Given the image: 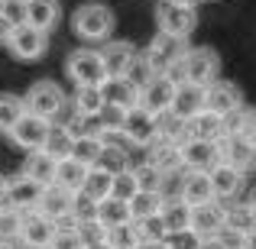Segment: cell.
Returning a JSON list of instances; mask_svg holds the SVG:
<instances>
[{
    "instance_id": "obj_46",
    "label": "cell",
    "mask_w": 256,
    "mask_h": 249,
    "mask_svg": "<svg viewBox=\"0 0 256 249\" xmlns=\"http://www.w3.org/2000/svg\"><path fill=\"white\" fill-rule=\"evenodd\" d=\"M166 246H169V249H198L201 246V237H194L192 230H182V233L166 237Z\"/></svg>"
},
{
    "instance_id": "obj_4",
    "label": "cell",
    "mask_w": 256,
    "mask_h": 249,
    "mask_svg": "<svg viewBox=\"0 0 256 249\" xmlns=\"http://www.w3.org/2000/svg\"><path fill=\"white\" fill-rule=\"evenodd\" d=\"M65 78H68L75 87H100L107 81L100 49H94V45H82V49L68 52V58H65Z\"/></svg>"
},
{
    "instance_id": "obj_41",
    "label": "cell",
    "mask_w": 256,
    "mask_h": 249,
    "mask_svg": "<svg viewBox=\"0 0 256 249\" xmlns=\"http://www.w3.org/2000/svg\"><path fill=\"white\" fill-rule=\"evenodd\" d=\"M136 243H140V237H136V227H133V224L104 230V246L107 249H133Z\"/></svg>"
},
{
    "instance_id": "obj_27",
    "label": "cell",
    "mask_w": 256,
    "mask_h": 249,
    "mask_svg": "<svg viewBox=\"0 0 256 249\" xmlns=\"http://www.w3.org/2000/svg\"><path fill=\"white\" fill-rule=\"evenodd\" d=\"M204 110V87L198 84H178L175 87V100H172V113L178 120H192L194 113Z\"/></svg>"
},
{
    "instance_id": "obj_10",
    "label": "cell",
    "mask_w": 256,
    "mask_h": 249,
    "mask_svg": "<svg viewBox=\"0 0 256 249\" xmlns=\"http://www.w3.org/2000/svg\"><path fill=\"white\" fill-rule=\"evenodd\" d=\"M120 136H124L126 143L133 146V149H150V146L159 139L156 117H152L150 110H143V107H133V110H126V117H124V133H120Z\"/></svg>"
},
{
    "instance_id": "obj_6",
    "label": "cell",
    "mask_w": 256,
    "mask_h": 249,
    "mask_svg": "<svg viewBox=\"0 0 256 249\" xmlns=\"http://www.w3.org/2000/svg\"><path fill=\"white\" fill-rule=\"evenodd\" d=\"M156 29L166 32V36H175V39H185L198 29V10L194 6H178V3H166L159 0L156 6Z\"/></svg>"
},
{
    "instance_id": "obj_42",
    "label": "cell",
    "mask_w": 256,
    "mask_h": 249,
    "mask_svg": "<svg viewBox=\"0 0 256 249\" xmlns=\"http://www.w3.org/2000/svg\"><path fill=\"white\" fill-rule=\"evenodd\" d=\"M20 230H23V214L4 204L0 207V243L10 246L13 240H20Z\"/></svg>"
},
{
    "instance_id": "obj_2",
    "label": "cell",
    "mask_w": 256,
    "mask_h": 249,
    "mask_svg": "<svg viewBox=\"0 0 256 249\" xmlns=\"http://www.w3.org/2000/svg\"><path fill=\"white\" fill-rule=\"evenodd\" d=\"M175 84H198L208 87L220 78V55L211 45H188V52L182 55V62L169 71Z\"/></svg>"
},
{
    "instance_id": "obj_25",
    "label": "cell",
    "mask_w": 256,
    "mask_h": 249,
    "mask_svg": "<svg viewBox=\"0 0 256 249\" xmlns=\"http://www.w3.org/2000/svg\"><path fill=\"white\" fill-rule=\"evenodd\" d=\"M100 91H104L107 107H120V110L140 107V87H133L126 78H107V81L100 84Z\"/></svg>"
},
{
    "instance_id": "obj_45",
    "label": "cell",
    "mask_w": 256,
    "mask_h": 249,
    "mask_svg": "<svg viewBox=\"0 0 256 249\" xmlns=\"http://www.w3.org/2000/svg\"><path fill=\"white\" fill-rule=\"evenodd\" d=\"M136 237L140 240H166V230H162V220L159 217H146V220H136Z\"/></svg>"
},
{
    "instance_id": "obj_22",
    "label": "cell",
    "mask_w": 256,
    "mask_h": 249,
    "mask_svg": "<svg viewBox=\"0 0 256 249\" xmlns=\"http://www.w3.org/2000/svg\"><path fill=\"white\" fill-rule=\"evenodd\" d=\"M150 156L146 162H152L162 175H182V143H172V139H156L150 146Z\"/></svg>"
},
{
    "instance_id": "obj_30",
    "label": "cell",
    "mask_w": 256,
    "mask_h": 249,
    "mask_svg": "<svg viewBox=\"0 0 256 249\" xmlns=\"http://www.w3.org/2000/svg\"><path fill=\"white\" fill-rule=\"evenodd\" d=\"M23 178L36 181L39 188H49L52 181H56V162H52L46 152H30V156L23 159Z\"/></svg>"
},
{
    "instance_id": "obj_52",
    "label": "cell",
    "mask_w": 256,
    "mask_h": 249,
    "mask_svg": "<svg viewBox=\"0 0 256 249\" xmlns=\"http://www.w3.org/2000/svg\"><path fill=\"white\" fill-rule=\"evenodd\" d=\"M166 3H178V6H198L201 0H166Z\"/></svg>"
},
{
    "instance_id": "obj_9",
    "label": "cell",
    "mask_w": 256,
    "mask_h": 249,
    "mask_svg": "<svg viewBox=\"0 0 256 249\" xmlns=\"http://www.w3.org/2000/svg\"><path fill=\"white\" fill-rule=\"evenodd\" d=\"M49 130H52V123L49 120H42V117H36V113H30L26 110L23 113V120H20L16 126H13L6 136H10V143L16 146L20 152H39L46 146V136H49Z\"/></svg>"
},
{
    "instance_id": "obj_44",
    "label": "cell",
    "mask_w": 256,
    "mask_h": 249,
    "mask_svg": "<svg viewBox=\"0 0 256 249\" xmlns=\"http://www.w3.org/2000/svg\"><path fill=\"white\" fill-rule=\"evenodd\" d=\"M46 249H84V240L78 230H56V237L49 240Z\"/></svg>"
},
{
    "instance_id": "obj_18",
    "label": "cell",
    "mask_w": 256,
    "mask_h": 249,
    "mask_svg": "<svg viewBox=\"0 0 256 249\" xmlns=\"http://www.w3.org/2000/svg\"><path fill=\"white\" fill-rule=\"evenodd\" d=\"M39 198H42V188H39L36 181L23 178V175H16V178L6 181V207H13V211H20V214L36 211Z\"/></svg>"
},
{
    "instance_id": "obj_49",
    "label": "cell",
    "mask_w": 256,
    "mask_h": 249,
    "mask_svg": "<svg viewBox=\"0 0 256 249\" xmlns=\"http://www.w3.org/2000/svg\"><path fill=\"white\" fill-rule=\"evenodd\" d=\"M198 249H227L224 243H220V240H201V246Z\"/></svg>"
},
{
    "instance_id": "obj_7",
    "label": "cell",
    "mask_w": 256,
    "mask_h": 249,
    "mask_svg": "<svg viewBox=\"0 0 256 249\" xmlns=\"http://www.w3.org/2000/svg\"><path fill=\"white\" fill-rule=\"evenodd\" d=\"M204 110L214 113V117H220V120L237 117V113L244 110V91H240L234 81L218 78L214 84L204 87Z\"/></svg>"
},
{
    "instance_id": "obj_39",
    "label": "cell",
    "mask_w": 256,
    "mask_h": 249,
    "mask_svg": "<svg viewBox=\"0 0 256 249\" xmlns=\"http://www.w3.org/2000/svg\"><path fill=\"white\" fill-rule=\"evenodd\" d=\"M124 117H126V110H120V107H107V104H104V110L94 117V123H98V133H100V136H120V133H124Z\"/></svg>"
},
{
    "instance_id": "obj_24",
    "label": "cell",
    "mask_w": 256,
    "mask_h": 249,
    "mask_svg": "<svg viewBox=\"0 0 256 249\" xmlns=\"http://www.w3.org/2000/svg\"><path fill=\"white\" fill-rule=\"evenodd\" d=\"M244 178L246 172H240V168L234 165H218L211 172V188H214V198L224 204V201H234L240 194V188H244Z\"/></svg>"
},
{
    "instance_id": "obj_28",
    "label": "cell",
    "mask_w": 256,
    "mask_h": 249,
    "mask_svg": "<svg viewBox=\"0 0 256 249\" xmlns=\"http://www.w3.org/2000/svg\"><path fill=\"white\" fill-rule=\"evenodd\" d=\"M159 220H162L166 237H172V233H182V230H188V224H192V207H188L182 198H169V201H162Z\"/></svg>"
},
{
    "instance_id": "obj_54",
    "label": "cell",
    "mask_w": 256,
    "mask_h": 249,
    "mask_svg": "<svg viewBox=\"0 0 256 249\" xmlns=\"http://www.w3.org/2000/svg\"><path fill=\"white\" fill-rule=\"evenodd\" d=\"M250 207H253V214H256V194H253V201H250Z\"/></svg>"
},
{
    "instance_id": "obj_33",
    "label": "cell",
    "mask_w": 256,
    "mask_h": 249,
    "mask_svg": "<svg viewBox=\"0 0 256 249\" xmlns=\"http://www.w3.org/2000/svg\"><path fill=\"white\" fill-rule=\"evenodd\" d=\"M110 185H114V175H107L104 168H88L84 181H82V198H88L91 204H100L104 198H110Z\"/></svg>"
},
{
    "instance_id": "obj_32",
    "label": "cell",
    "mask_w": 256,
    "mask_h": 249,
    "mask_svg": "<svg viewBox=\"0 0 256 249\" xmlns=\"http://www.w3.org/2000/svg\"><path fill=\"white\" fill-rule=\"evenodd\" d=\"M26 113V100L23 94H13V91H0V136L13 130V126L23 120Z\"/></svg>"
},
{
    "instance_id": "obj_29",
    "label": "cell",
    "mask_w": 256,
    "mask_h": 249,
    "mask_svg": "<svg viewBox=\"0 0 256 249\" xmlns=\"http://www.w3.org/2000/svg\"><path fill=\"white\" fill-rule=\"evenodd\" d=\"M253 230H256V214L250 204H234L224 211V230L220 233H230V237H237L244 243V237Z\"/></svg>"
},
{
    "instance_id": "obj_17",
    "label": "cell",
    "mask_w": 256,
    "mask_h": 249,
    "mask_svg": "<svg viewBox=\"0 0 256 249\" xmlns=\"http://www.w3.org/2000/svg\"><path fill=\"white\" fill-rule=\"evenodd\" d=\"M218 156H220V165H234L240 172H246L256 159V149L244 136H237V133H224L218 139Z\"/></svg>"
},
{
    "instance_id": "obj_21",
    "label": "cell",
    "mask_w": 256,
    "mask_h": 249,
    "mask_svg": "<svg viewBox=\"0 0 256 249\" xmlns=\"http://www.w3.org/2000/svg\"><path fill=\"white\" fill-rule=\"evenodd\" d=\"M104 139V152H100L98 165L94 168H104L107 175H120V172H130V143H126L124 136H100Z\"/></svg>"
},
{
    "instance_id": "obj_20",
    "label": "cell",
    "mask_w": 256,
    "mask_h": 249,
    "mask_svg": "<svg viewBox=\"0 0 256 249\" xmlns=\"http://www.w3.org/2000/svg\"><path fill=\"white\" fill-rule=\"evenodd\" d=\"M178 198L185 201L188 207H201V204H208V201H218L214 198V188H211V175H204V172H182Z\"/></svg>"
},
{
    "instance_id": "obj_26",
    "label": "cell",
    "mask_w": 256,
    "mask_h": 249,
    "mask_svg": "<svg viewBox=\"0 0 256 249\" xmlns=\"http://www.w3.org/2000/svg\"><path fill=\"white\" fill-rule=\"evenodd\" d=\"M94 224L100 230H110V227H124V224H133L130 217V204L120 198H104L98 207H94Z\"/></svg>"
},
{
    "instance_id": "obj_53",
    "label": "cell",
    "mask_w": 256,
    "mask_h": 249,
    "mask_svg": "<svg viewBox=\"0 0 256 249\" xmlns=\"http://www.w3.org/2000/svg\"><path fill=\"white\" fill-rule=\"evenodd\" d=\"M84 249H107V246H104V240H100V243H91V246H84Z\"/></svg>"
},
{
    "instance_id": "obj_13",
    "label": "cell",
    "mask_w": 256,
    "mask_h": 249,
    "mask_svg": "<svg viewBox=\"0 0 256 249\" xmlns=\"http://www.w3.org/2000/svg\"><path fill=\"white\" fill-rule=\"evenodd\" d=\"M100 58H104V71L107 78H126L133 68V62L140 58L136 45L126 42V39H110V42L100 45Z\"/></svg>"
},
{
    "instance_id": "obj_16",
    "label": "cell",
    "mask_w": 256,
    "mask_h": 249,
    "mask_svg": "<svg viewBox=\"0 0 256 249\" xmlns=\"http://www.w3.org/2000/svg\"><path fill=\"white\" fill-rule=\"evenodd\" d=\"M62 19V3L58 0H23V23L32 29L52 32Z\"/></svg>"
},
{
    "instance_id": "obj_47",
    "label": "cell",
    "mask_w": 256,
    "mask_h": 249,
    "mask_svg": "<svg viewBox=\"0 0 256 249\" xmlns=\"http://www.w3.org/2000/svg\"><path fill=\"white\" fill-rule=\"evenodd\" d=\"M13 29H16V23H13V19L6 16V13H0V45H6V42H10Z\"/></svg>"
},
{
    "instance_id": "obj_50",
    "label": "cell",
    "mask_w": 256,
    "mask_h": 249,
    "mask_svg": "<svg viewBox=\"0 0 256 249\" xmlns=\"http://www.w3.org/2000/svg\"><path fill=\"white\" fill-rule=\"evenodd\" d=\"M240 246H244V249H256V230H253V233H246Z\"/></svg>"
},
{
    "instance_id": "obj_38",
    "label": "cell",
    "mask_w": 256,
    "mask_h": 249,
    "mask_svg": "<svg viewBox=\"0 0 256 249\" xmlns=\"http://www.w3.org/2000/svg\"><path fill=\"white\" fill-rule=\"evenodd\" d=\"M130 172H133V181H136V191H162L166 175L152 162H140V165H133Z\"/></svg>"
},
{
    "instance_id": "obj_8",
    "label": "cell",
    "mask_w": 256,
    "mask_h": 249,
    "mask_svg": "<svg viewBox=\"0 0 256 249\" xmlns=\"http://www.w3.org/2000/svg\"><path fill=\"white\" fill-rule=\"evenodd\" d=\"M6 52H10V55L16 58V62L32 65V62H39V58H42L46 52H49V32L32 29V26L20 23L16 29H13L10 42H6Z\"/></svg>"
},
{
    "instance_id": "obj_40",
    "label": "cell",
    "mask_w": 256,
    "mask_h": 249,
    "mask_svg": "<svg viewBox=\"0 0 256 249\" xmlns=\"http://www.w3.org/2000/svg\"><path fill=\"white\" fill-rule=\"evenodd\" d=\"M227 133H237L256 149V107L253 110H240L237 117L227 120Z\"/></svg>"
},
{
    "instance_id": "obj_48",
    "label": "cell",
    "mask_w": 256,
    "mask_h": 249,
    "mask_svg": "<svg viewBox=\"0 0 256 249\" xmlns=\"http://www.w3.org/2000/svg\"><path fill=\"white\" fill-rule=\"evenodd\" d=\"M133 249H169V246H166V240H140Z\"/></svg>"
},
{
    "instance_id": "obj_34",
    "label": "cell",
    "mask_w": 256,
    "mask_h": 249,
    "mask_svg": "<svg viewBox=\"0 0 256 249\" xmlns=\"http://www.w3.org/2000/svg\"><path fill=\"white\" fill-rule=\"evenodd\" d=\"M84 175H88V168H84L82 162H75V159H65V162H56V181H52V185H58V188H65V191L78 194V191H82Z\"/></svg>"
},
{
    "instance_id": "obj_36",
    "label": "cell",
    "mask_w": 256,
    "mask_h": 249,
    "mask_svg": "<svg viewBox=\"0 0 256 249\" xmlns=\"http://www.w3.org/2000/svg\"><path fill=\"white\" fill-rule=\"evenodd\" d=\"M159 211H162V194L159 191H136L130 198L133 224H136V220H146V217H159Z\"/></svg>"
},
{
    "instance_id": "obj_57",
    "label": "cell",
    "mask_w": 256,
    "mask_h": 249,
    "mask_svg": "<svg viewBox=\"0 0 256 249\" xmlns=\"http://www.w3.org/2000/svg\"><path fill=\"white\" fill-rule=\"evenodd\" d=\"M237 249H244V246H237Z\"/></svg>"
},
{
    "instance_id": "obj_37",
    "label": "cell",
    "mask_w": 256,
    "mask_h": 249,
    "mask_svg": "<svg viewBox=\"0 0 256 249\" xmlns=\"http://www.w3.org/2000/svg\"><path fill=\"white\" fill-rule=\"evenodd\" d=\"M100 152H104V139H100V136H78L75 146H72V159H75V162H82L84 168H94V165H98Z\"/></svg>"
},
{
    "instance_id": "obj_55",
    "label": "cell",
    "mask_w": 256,
    "mask_h": 249,
    "mask_svg": "<svg viewBox=\"0 0 256 249\" xmlns=\"http://www.w3.org/2000/svg\"><path fill=\"white\" fill-rule=\"evenodd\" d=\"M4 6H6V0H0V13H4Z\"/></svg>"
},
{
    "instance_id": "obj_56",
    "label": "cell",
    "mask_w": 256,
    "mask_h": 249,
    "mask_svg": "<svg viewBox=\"0 0 256 249\" xmlns=\"http://www.w3.org/2000/svg\"><path fill=\"white\" fill-rule=\"evenodd\" d=\"M0 249H10V246H6V243H0Z\"/></svg>"
},
{
    "instance_id": "obj_12",
    "label": "cell",
    "mask_w": 256,
    "mask_h": 249,
    "mask_svg": "<svg viewBox=\"0 0 256 249\" xmlns=\"http://www.w3.org/2000/svg\"><path fill=\"white\" fill-rule=\"evenodd\" d=\"M175 84L169 75H152L150 81L140 87V107L143 110H150L152 117H159V113L172 110V100H175Z\"/></svg>"
},
{
    "instance_id": "obj_11",
    "label": "cell",
    "mask_w": 256,
    "mask_h": 249,
    "mask_svg": "<svg viewBox=\"0 0 256 249\" xmlns=\"http://www.w3.org/2000/svg\"><path fill=\"white\" fill-rule=\"evenodd\" d=\"M218 165H220L218 143H208V139H182V172L211 175Z\"/></svg>"
},
{
    "instance_id": "obj_35",
    "label": "cell",
    "mask_w": 256,
    "mask_h": 249,
    "mask_svg": "<svg viewBox=\"0 0 256 249\" xmlns=\"http://www.w3.org/2000/svg\"><path fill=\"white\" fill-rule=\"evenodd\" d=\"M72 110H75L78 117H98V113L104 110V91H100V87H75Z\"/></svg>"
},
{
    "instance_id": "obj_14",
    "label": "cell",
    "mask_w": 256,
    "mask_h": 249,
    "mask_svg": "<svg viewBox=\"0 0 256 249\" xmlns=\"http://www.w3.org/2000/svg\"><path fill=\"white\" fill-rule=\"evenodd\" d=\"M224 211L227 207L220 204V201H208V204H201V207H192V224H188V230L201 240H218L220 230H224Z\"/></svg>"
},
{
    "instance_id": "obj_15",
    "label": "cell",
    "mask_w": 256,
    "mask_h": 249,
    "mask_svg": "<svg viewBox=\"0 0 256 249\" xmlns=\"http://www.w3.org/2000/svg\"><path fill=\"white\" fill-rule=\"evenodd\" d=\"M42 217H49L52 224H62L65 217H75V194L72 191H65V188H58V185H49V188H42V198H39V207H36Z\"/></svg>"
},
{
    "instance_id": "obj_19",
    "label": "cell",
    "mask_w": 256,
    "mask_h": 249,
    "mask_svg": "<svg viewBox=\"0 0 256 249\" xmlns=\"http://www.w3.org/2000/svg\"><path fill=\"white\" fill-rule=\"evenodd\" d=\"M56 237V224L49 217H42L39 211L23 214V230H20V243L26 249H46L49 240Z\"/></svg>"
},
{
    "instance_id": "obj_51",
    "label": "cell",
    "mask_w": 256,
    "mask_h": 249,
    "mask_svg": "<svg viewBox=\"0 0 256 249\" xmlns=\"http://www.w3.org/2000/svg\"><path fill=\"white\" fill-rule=\"evenodd\" d=\"M6 181H10V178H4V175H0V207L6 204Z\"/></svg>"
},
{
    "instance_id": "obj_31",
    "label": "cell",
    "mask_w": 256,
    "mask_h": 249,
    "mask_svg": "<svg viewBox=\"0 0 256 249\" xmlns=\"http://www.w3.org/2000/svg\"><path fill=\"white\" fill-rule=\"evenodd\" d=\"M72 146H75V136L62 123H52L49 136H46V146L39 152H46L52 162H65V159H72Z\"/></svg>"
},
{
    "instance_id": "obj_43",
    "label": "cell",
    "mask_w": 256,
    "mask_h": 249,
    "mask_svg": "<svg viewBox=\"0 0 256 249\" xmlns=\"http://www.w3.org/2000/svg\"><path fill=\"white\" fill-rule=\"evenodd\" d=\"M136 194V181H133V172H120L114 175V185H110V198H120L130 204V198Z\"/></svg>"
},
{
    "instance_id": "obj_23",
    "label": "cell",
    "mask_w": 256,
    "mask_h": 249,
    "mask_svg": "<svg viewBox=\"0 0 256 249\" xmlns=\"http://www.w3.org/2000/svg\"><path fill=\"white\" fill-rule=\"evenodd\" d=\"M227 133V120L214 117V113L201 110L192 120H185V139H208V143H218Z\"/></svg>"
},
{
    "instance_id": "obj_3",
    "label": "cell",
    "mask_w": 256,
    "mask_h": 249,
    "mask_svg": "<svg viewBox=\"0 0 256 249\" xmlns=\"http://www.w3.org/2000/svg\"><path fill=\"white\" fill-rule=\"evenodd\" d=\"M23 100H26V110L36 113V117H42V120H49V123H62L65 110H68V97H65V91L56 81H49V78L30 84V91L23 94Z\"/></svg>"
},
{
    "instance_id": "obj_5",
    "label": "cell",
    "mask_w": 256,
    "mask_h": 249,
    "mask_svg": "<svg viewBox=\"0 0 256 249\" xmlns=\"http://www.w3.org/2000/svg\"><path fill=\"white\" fill-rule=\"evenodd\" d=\"M188 52V42L185 39H175V36H166V32H156L150 39V45L143 49V58L150 62V68L156 75H169L175 65L182 62V55Z\"/></svg>"
},
{
    "instance_id": "obj_1",
    "label": "cell",
    "mask_w": 256,
    "mask_h": 249,
    "mask_svg": "<svg viewBox=\"0 0 256 249\" xmlns=\"http://www.w3.org/2000/svg\"><path fill=\"white\" fill-rule=\"evenodd\" d=\"M114 29H117V16H114V10L107 3H100V0H88V3H82L72 13V32L88 45L110 42Z\"/></svg>"
}]
</instances>
